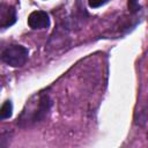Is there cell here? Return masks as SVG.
I'll return each instance as SVG.
<instances>
[{
    "label": "cell",
    "mask_w": 148,
    "mask_h": 148,
    "mask_svg": "<svg viewBox=\"0 0 148 148\" xmlns=\"http://www.w3.org/2000/svg\"><path fill=\"white\" fill-rule=\"evenodd\" d=\"M51 108V99L47 95H42L36 104L28 108V111L24 110L21 117L17 119V124L20 126H30L37 123L43 121Z\"/></svg>",
    "instance_id": "1"
},
{
    "label": "cell",
    "mask_w": 148,
    "mask_h": 148,
    "mask_svg": "<svg viewBox=\"0 0 148 148\" xmlns=\"http://www.w3.org/2000/svg\"><path fill=\"white\" fill-rule=\"evenodd\" d=\"M109 0H89V6L91 8H98L103 5H105Z\"/></svg>",
    "instance_id": "7"
},
{
    "label": "cell",
    "mask_w": 148,
    "mask_h": 148,
    "mask_svg": "<svg viewBox=\"0 0 148 148\" xmlns=\"http://www.w3.org/2000/svg\"><path fill=\"white\" fill-rule=\"evenodd\" d=\"M127 7L131 14H134L141 9V6L139 5L138 0H127Z\"/></svg>",
    "instance_id": "6"
},
{
    "label": "cell",
    "mask_w": 148,
    "mask_h": 148,
    "mask_svg": "<svg viewBox=\"0 0 148 148\" xmlns=\"http://www.w3.org/2000/svg\"><path fill=\"white\" fill-rule=\"evenodd\" d=\"M28 49L22 45H10L7 46L1 53V60L12 66V67H20L25 64L28 59Z\"/></svg>",
    "instance_id": "2"
},
{
    "label": "cell",
    "mask_w": 148,
    "mask_h": 148,
    "mask_svg": "<svg viewBox=\"0 0 148 148\" xmlns=\"http://www.w3.org/2000/svg\"><path fill=\"white\" fill-rule=\"evenodd\" d=\"M16 21V12L14 9V7H9V6H1V14H0V27L2 29L8 28L10 25H13Z\"/></svg>",
    "instance_id": "4"
},
{
    "label": "cell",
    "mask_w": 148,
    "mask_h": 148,
    "mask_svg": "<svg viewBox=\"0 0 148 148\" xmlns=\"http://www.w3.org/2000/svg\"><path fill=\"white\" fill-rule=\"evenodd\" d=\"M13 113V104L10 101H6L0 109V118L1 119H7L12 116Z\"/></svg>",
    "instance_id": "5"
},
{
    "label": "cell",
    "mask_w": 148,
    "mask_h": 148,
    "mask_svg": "<svg viewBox=\"0 0 148 148\" xmlns=\"http://www.w3.org/2000/svg\"><path fill=\"white\" fill-rule=\"evenodd\" d=\"M28 24L31 29H44L50 25L49 15L43 10L32 12L28 17Z\"/></svg>",
    "instance_id": "3"
}]
</instances>
